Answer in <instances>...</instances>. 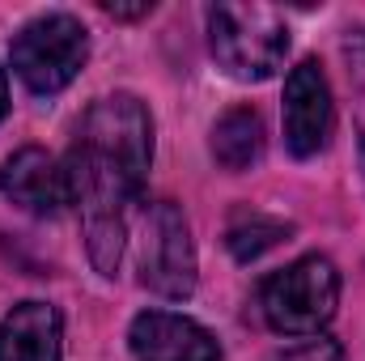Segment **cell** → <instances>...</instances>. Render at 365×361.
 Listing matches in <instances>:
<instances>
[{
	"instance_id": "obj_6",
	"label": "cell",
	"mask_w": 365,
	"mask_h": 361,
	"mask_svg": "<svg viewBox=\"0 0 365 361\" xmlns=\"http://www.w3.org/2000/svg\"><path fill=\"white\" fill-rule=\"evenodd\" d=\"M336 132V102L319 60H302L284 77V145L293 158H314Z\"/></svg>"
},
{
	"instance_id": "obj_13",
	"label": "cell",
	"mask_w": 365,
	"mask_h": 361,
	"mask_svg": "<svg viewBox=\"0 0 365 361\" xmlns=\"http://www.w3.org/2000/svg\"><path fill=\"white\" fill-rule=\"evenodd\" d=\"M276 361H344V349L336 340H323V336H310L293 349H284Z\"/></svg>"
},
{
	"instance_id": "obj_4",
	"label": "cell",
	"mask_w": 365,
	"mask_h": 361,
	"mask_svg": "<svg viewBox=\"0 0 365 361\" xmlns=\"http://www.w3.org/2000/svg\"><path fill=\"white\" fill-rule=\"evenodd\" d=\"M13 73L38 98L68 90L90 60V30L73 13H43L26 21L9 47Z\"/></svg>"
},
{
	"instance_id": "obj_12",
	"label": "cell",
	"mask_w": 365,
	"mask_h": 361,
	"mask_svg": "<svg viewBox=\"0 0 365 361\" xmlns=\"http://www.w3.org/2000/svg\"><path fill=\"white\" fill-rule=\"evenodd\" d=\"M344 68H349V90H353V123H357V153H361L365 175V26L344 34Z\"/></svg>"
},
{
	"instance_id": "obj_11",
	"label": "cell",
	"mask_w": 365,
	"mask_h": 361,
	"mask_svg": "<svg viewBox=\"0 0 365 361\" xmlns=\"http://www.w3.org/2000/svg\"><path fill=\"white\" fill-rule=\"evenodd\" d=\"M289 221H276V217H264V213H238L225 230V247L234 251V260L251 264L259 260L264 251H272L280 238H289Z\"/></svg>"
},
{
	"instance_id": "obj_2",
	"label": "cell",
	"mask_w": 365,
	"mask_h": 361,
	"mask_svg": "<svg viewBox=\"0 0 365 361\" xmlns=\"http://www.w3.org/2000/svg\"><path fill=\"white\" fill-rule=\"evenodd\" d=\"M208 51L234 81H268L284 64L289 26L272 4H212Z\"/></svg>"
},
{
	"instance_id": "obj_9",
	"label": "cell",
	"mask_w": 365,
	"mask_h": 361,
	"mask_svg": "<svg viewBox=\"0 0 365 361\" xmlns=\"http://www.w3.org/2000/svg\"><path fill=\"white\" fill-rule=\"evenodd\" d=\"M64 319L51 302H17L0 319V361H60Z\"/></svg>"
},
{
	"instance_id": "obj_7",
	"label": "cell",
	"mask_w": 365,
	"mask_h": 361,
	"mask_svg": "<svg viewBox=\"0 0 365 361\" xmlns=\"http://www.w3.org/2000/svg\"><path fill=\"white\" fill-rule=\"evenodd\" d=\"M0 191H4V200H13L30 217H56V213H64V204H73L64 162H56L38 145H26L13 158H4Z\"/></svg>"
},
{
	"instance_id": "obj_15",
	"label": "cell",
	"mask_w": 365,
	"mask_h": 361,
	"mask_svg": "<svg viewBox=\"0 0 365 361\" xmlns=\"http://www.w3.org/2000/svg\"><path fill=\"white\" fill-rule=\"evenodd\" d=\"M9 115V73L0 68V119Z\"/></svg>"
},
{
	"instance_id": "obj_5",
	"label": "cell",
	"mask_w": 365,
	"mask_h": 361,
	"mask_svg": "<svg viewBox=\"0 0 365 361\" xmlns=\"http://www.w3.org/2000/svg\"><path fill=\"white\" fill-rule=\"evenodd\" d=\"M140 285L166 302L195 293V243L175 200H153L140 217Z\"/></svg>"
},
{
	"instance_id": "obj_8",
	"label": "cell",
	"mask_w": 365,
	"mask_h": 361,
	"mask_svg": "<svg viewBox=\"0 0 365 361\" xmlns=\"http://www.w3.org/2000/svg\"><path fill=\"white\" fill-rule=\"evenodd\" d=\"M128 345L136 361H221V345L212 340V332L175 310L136 315Z\"/></svg>"
},
{
	"instance_id": "obj_14",
	"label": "cell",
	"mask_w": 365,
	"mask_h": 361,
	"mask_svg": "<svg viewBox=\"0 0 365 361\" xmlns=\"http://www.w3.org/2000/svg\"><path fill=\"white\" fill-rule=\"evenodd\" d=\"M153 4H110V0H102V13H110V17H145Z\"/></svg>"
},
{
	"instance_id": "obj_3",
	"label": "cell",
	"mask_w": 365,
	"mask_h": 361,
	"mask_svg": "<svg viewBox=\"0 0 365 361\" xmlns=\"http://www.w3.org/2000/svg\"><path fill=\"white\" fill-rule=\"evenodd\" d=\"M259 306L280 336H319L340 306V268L327 255H302L264 280Z\"/></svg>"
},
{
	"instance_id": "obj_1",
	"label": "cell",
	"mask_w": 365,
	"mask_h": 361,
	"mask_svg": "<svg viewBox=\"0 0 365 361\" xmlns=\"http://www.w3.org/2000/svg\"><path fill=\"white\" fill-rule=\"evenodd\" d=\"M153 162V119L136 93L98 98L68 149V191L81 213L86 251L102 276H115L128 247V204L140 200Z\"/></svg>"
},
{
	"instance_id": "obj_10",
	"label": "cell",
	"mask_w": 365,
	"mask_h": 361,
	"mask_svg": "<svg viewBox=\"0 0 365 361\" xmlns=\"http://www.w3.org/2000/svg\"><path fill=\"white\" fill-rule=\"evenodd\" d=\"M264 119L251 111V106H234L225 111L217 123H212V158L230 171V175H242L251 171L259 158H264Z\"/></svg>"
}]
</instances>
